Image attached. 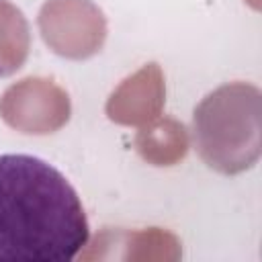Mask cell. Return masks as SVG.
Segmentation results:
<instances>
[{"mask_svg": "<svg viewBox=\"0 0 262 262\" xmlns=\"http://www.w3.org/2000/svg\"><path fill=\"white\" fill-rule=\"evenodd\" d=\"M90 227L70 180L29 154L0 156V262H68Z\"/></svg>", "mask_w": 262, "mask_h": 262, "instance_id": "1", "label": "cell"}]
</instances>
